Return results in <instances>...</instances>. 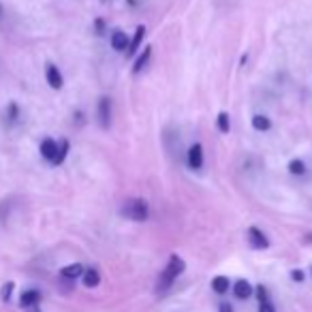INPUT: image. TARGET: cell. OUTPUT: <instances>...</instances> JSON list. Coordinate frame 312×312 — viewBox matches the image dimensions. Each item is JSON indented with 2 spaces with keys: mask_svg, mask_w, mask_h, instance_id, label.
I'll return each mask as SVG.
<instances>
[{
  "mask_svg": "<svg viewBox=\"0 0 312 312\" xmlns=\"http://www.w3.org/2000/svg\"><path fill=\"white\" fill-rule=\"evenodd\" d=\"M122 216L135 220V223H143V220H148V216H150L148 201H143V199H133V201H126L124 208H122Z\"/></svg>",
  "mask_w": 312,
  "mask_h": 312,
  "instance_id": "2",
  "label": "cell"
},
{
  "mask_svg": "<svg viewBox=\"0 0 312 312\" xmlns=\"http://www.w3.org/2000/svg\"><path fill=\"white\" fill-rule=\"evenodd\" d=\"M99 122L103 128H107L111 122V103L107 96H103V99L99 101Z\"/></svg>",
  "mask_w": 312,
  "mask_h": 312,
  "instance_id": "7",
  "label": "cell"
},
{
  "mask_svg": "<svg viewBox=\"0 0 312 312\" xmlns=\"http://www.w3.org/2000/svg\"><path fill=\"white\" fill-rule=\"evenodd\" d=\"M69 148H71V143L64 139V141H60V146H58V152H56V158L52 160L53 165H62L64 163V158H67V154H69Z\"/></svg>",
  "mask_w": 312,
  "mask_h": 312,
  "instance_id": "17",
  "label": "cell"
},
{
  "mask_svg": "<svg viewBox=\"0 0 312 312\" xmlns=\"http://www.w3.org/2000/svg\"><path fill=\"white\" fill-rule=\"evenodd\" d=\"M7 212H9V201L0 203V223L4 220V216H7Z\"/></svg>",
  "mask_w": 312,
  "mask_h": 312,
  "instance_id": "25",
  "label": "cell"
},
{
  "mask_svg": "<svg viewBox=\"0 0 312 312\" xmlns=\"http://www.w3.org/2000/svg\"><path fill=\"white\" fill-rule=\"evenodd\" d=\"M252 128H255V131H259V133L270 131V128H272L270 118H267V116H252Z\"/></svg>",
  "mask_w": 312,
  "mask_h": 312,
  "instance_id": "15",
  "label": "cell"
},
{
  "mask_svg": "<svg viewBox=\"0 0 312 312\" xmlns=\"http://www.w3.org/2000/svg\"><path fill=\"white\" fill-rule=\"evenodd\" d=\"M289 171H291L293 175H302L304 171H306V165H304V160H299V158H295L289 163Z\"/></svg>",
  "mask_w": 312,
  "mask_h": 312,
  "instance_id": "20",
  "label": "cell"
},
{
  "mask_svg": "<svg viewBox=\"0 0 312 312\" xmlns=\"http://www.w3.org/2000/svg\"><path fill=\"white\" fill-rule=\"evenodd\" d=\"M188 167L195 171L203 167V146L201 143H192L191 150H188Z\"/></svg>",
  "mask_w": 312,
  "mask_h": 312,
  "instance_id": "4",
  "label": "cell"
},
{
  "mask_svg": "<svg viewBox=\"0 0 312 312\" xmlns=\"http://www.w3.org/2000/svg\"><path fill=\"white\" fill-rule=\"evenodd\" d=\"M252 293H255V287H252L248 280H244V278L235 280V284H233V295H235L238 299H248V297H252Z\"/></svg>",
  "mask_w": 312,
  "mask_h": 312,
  "instance_id": "6",
  "label": "cell"
},
{
  "mask_svg": "<svg viewBox=\"0 0 312 312\" xmlns=\"http://www.w3.org/2000/svg\"><path fill=\"white\" fill-rule=\"evenodd\" d=\"M0 15H2V7H0Z\"/></svg>",
  "mask_w": 312,
  "mask_h": 312,
  "instance_id": "29",
  "label": "cell"
},
{
  "mask_svg": "<svg viewBox=\"0 0 312 312\" xmlns=\"http://www.w3.org/2000/svg\"><path fill=\"white\" fill-rule=\"evenodd\" d=\"M94 28H96V32H99V35H103V28H105V21H103V19H96V21H94Z\"/></svg>",
  "mask_w": 312,
  "mask_h": 312,
  "instance_id": "27",
  "label": "cell"
},
{
  "mask_svg": "<svg viewBox=\"0 0 312 312\" xmlns=\"http://www.w3.org/2000/svg\"><path fill=\"white\" fill-rule=\"evenodd\" d=\"M39 152H41V156L45 160H53V158H56V152H58V143L53 141V139L45 137L41 141V146H39Z\"/></svg>",
  "mask_w": 312,
  "mask_h": 312,
  "instance_id": "8",
  "label": "cell"
},
{
  "mask_svg": "<svg viewBox=\"0 0 312 312\" xmlns=\"http://www.w3.org/2000/svg\"><path fill=\"white\" fill-rule=\"evenodd\" d=\"M229 287H231V282H229L227 276H214V278H212V291H214V293L225 295V293L229 291Z\"/></svg>",
  "mask_w": 312,
  "mask_h": 312,
  "instance_id": "14",
  "label": "cell"
},
{
  "mask_svg": "<svg viewBox=\"0 0 312 312\" xmlns=\"http://www.w3.org/2000/svg\"><path fill=\"white\" fill-rule=\"evenodd\" d=\"M84 274V265L82 263H71V265H64L60 270V276L67 278V280H77Z\"/></svg>",
  "mask_w": 312,
  "mask_h": 312,
  "instance_id": "10",
  "label": "cell"
},
{
  "mask_svg": "<svg viewBox=\"0 0 312 312\" xmlns=\"http://www.w3.org/2000/svg\"><path fill=\"white\" fill-rule=\"evenodd\" d=\"M259 312H276V308H274V304L267 299V302H261L259 304Z\"/></svg>",
  "mask_w": 312,
  "mask_h": 312,
  "instance_id": "23",
  "label": "cell"
},
{
  "mask_svg": "<svg viewBox=\"0 0 312 312\" xmlns=\"http://www.w3.org/2000/svg\"><path fill=\"white\" fill-rule=\"evenodd\" d=\"M13 291H15V282H4L2 284V289H0V299H2V302H9L11 299V295H13Z\"/></svg>",
  "mask_w": 312,
  "mask_h": 312,
  "instance_id": "19",
  "label": "cell"
},
{
  "mask_svg": "<svg viewBox=\"0 0 312 312\" xmlns=\"http://www.w3.org/2000/svg\"><path fill=\"white\" fill-rule=\"evenodd\" d=\"M45 79H47V84H50L53 90H60L62 86H64L62 73L58 71L56 64H47V67H45Z\"/></svg>",
  "mask_w": 312,
  "mask_h": 312,
  "instance_id": "5",
  "label": "cell"
},
{
  "mask_svg": "<svg viewBox=\"0 0 312 312\" xmlns=\"http://www.w3.org/2000/svg\"><path fill=\"white\" fill-rule=\"evenodd\" d=\"M291 278H293L295 282H304V272H302V270H293V272H291Z\"/></svg>",
  "mask_w": 312,
  "mask_h": 312,
  "instance_id": "24",
  "label": "cell"
},
{
  "mask_svg": "<svg viewBox=\"0 0 312 312\" xmlns=\"http://www.w3.org/2000/svg\"><path fill=\"white\" fill-rule=\"evenodd\" d=\"M218 312H235V310H233V306H231L229 302H220Z\"/></svg>",
  "mask_w": 312,
  "mask_h": 312,
  "instance_id": "26",
  "label": "cell"
},
{
  "mask_svg": "<svg viewBox=\"0 0 312 312\" xmlns=\"http://www.w3.org/2000/svg\"><path fill=\"white\" fill-rule=\"evenodd\" d=\"M39 302H41V293L36 291V289H28V291H24L21 293V297H19L21 308H35Z\"/></svg>",
  "mask_w": 312,
  "mask_h": 312,
  "instance_id": "9",
  "label": "cell"
},
{
  "mask_svg": "<svg viewBox=\"0 0 312 312\" xmlns=\"http://www.w3.org/2000/svg\"><path fill=\"white\" fill-rule=\"evenodd\" d=\"M248 242H250L252 248H257V250H263V248H267V246H270V240H267L265 233H263L261 229H257V227L248 229Z\"/></svg>",
  "mask_w": 312,
  "mask_h": 312,
  "instance_id": "3",
  "label": "cell"
},
{
  "mask_svg": "<svg viewBox=\"0 0 312 312\" xmlns=\"http://www.w3.org/2000/svg\"><path fill=\"white\" fill-rule=\"evenodd\" d=\"M216 126H218L220 133H229L231 122H229V114H227V111H220V114H218V118H216Z\"/></svg>",
  "mask_w": 312,
  "mask_h": 312,
  "instance_id": "18",
  "label": "cell"
},
{
  "mask_svg": "<svg viewBox=\"0 0 312 312\" xmlns=\"http://www.w3.org/2000/svg\"><path fill=\"white\" fill-rule=\"evenodd\" d=\"M150 56H152V47L148 45V47H143V53H141V56H139L137 60H135V67H133V73H139V71H141V69L148 64Z\"/></svg>",
  "mask_w": 312,
  "mask_h": 312,
  "instance_id": "16",
  "label": "cell"
},
{
  "mask_svg": "<svg viewBox=\"0 0 312 312\" xmlns=\"http://www.w3.org/2000/svg\"><path fill=\"white\" fill-rule=\"evenodd\" d=\"M255 295H257V299H259V304H261V302H267V289L263 287V284L255 287Z\"/></svg>",
  "mask_w": 312,
  "mask_h": 312,
  "instance_id": "22",
  "label": "cell"
},
{
  "mask_svg": "<svg viewBox=\"0 0 312 312\" xmlns=\"http://www.w3.org/2000/svg\"><path fill=\"white\" fill-rule=\"evenodd\" d=\"M82 282H84V287H88V289H96V287L101 284V274L96 272L94 267H90V270H84Z\"/></svg>",
  "mask_w": 312,
  "mask_h": 312,
  "instance_id": "11",
  "label": "cell"
},
{
  "mask_svg": "<svg viewBox=\"0 0 312 312\" xmlns=\"http://www.w3.org/2000/svg\"><path fill=\"white\" fill-rule=\"evenodd\" d=\"M186 270V263L182 257L177 255H171L169 257V263H167V267L163 272H160V278H158V289L160 291H165V289H169L171 284L177 280V276H180L182 272Z\"/></svg>",
  "mask_w": 312,
  "mask_h": 312,
  "instance_id": "1",
  "label": "cell"
},
{
  "mask_svg": "<svg viewBox=\"0 0 312 312\" xmlns=\"http://www.w3.org/2000/svg\"><path fill=\"white\" fill-rule=\"evenodd\" d=\"M30 312H41L39 308H36V306H35V308H30Z\"/></svg>",
  "mask_w": 312,
  "mask_h": 312,
  "instance_id": "28",
  "label": "cell"
},
{
  "mask_svg": "<svg viewBox=\"0 0 312 312\" xmlns=\"http://www.w3.org/2000/svg\"><path fill=\"white\" fill-rule=\"evenodd\" d=\"M143 36H146V28H143V26H137L135 36H133V41L128 43V50H126L128 56H133V53H137V52H139V45H141Z\"/></svg>",
  "mask_w": 312,
  "mask_h": 312,
  "instance_id": "12",
  "label": "cell"
},
{
  "mask_svg": "<svg viewBox=\"0 0 312 312\" xmlns=\"http://www.w3.org/2000/svg\"><path fill=\"white\" fill-rule=\"evenodd\" d=\"M111 47H114L116 52L128 50V39H126V35L122 30H116L114 35H111Z\"/></svg>",
  "mask_w": 312,
  "mask_h": 312,
  "instance_id": "13",
  "label": "cell"
},
{
  "mask_svg": "<svg viewBox=\"0 0 312 312\" xmlns=\"http://www.w3.org/2000/svg\"><path fill=\"white\" fill-rule=\"evenodd\" d=\"M7 114H9V120H11V122H15V120H17V116H19V107L15 105V103H9Z\"/></svg>",
  "mask_w": 312,
  "mask_h": 312,
  "instance_id": "21",
  "label": "cell"
},
{
  "mask_svg": "<svg viewBox=\"0 0 312 312\" xmlns=\"http://www.w3.org/2000/svg\"><path fill=\"white\" fill-rule=\"evenodd\" d=\"M310 274H312V267H310Z\"/></svg>",
  "mask_w": 312,
  "mask_h": 312,
  "instance_id": "30",
  "label": "cell"
}]
</instances>
